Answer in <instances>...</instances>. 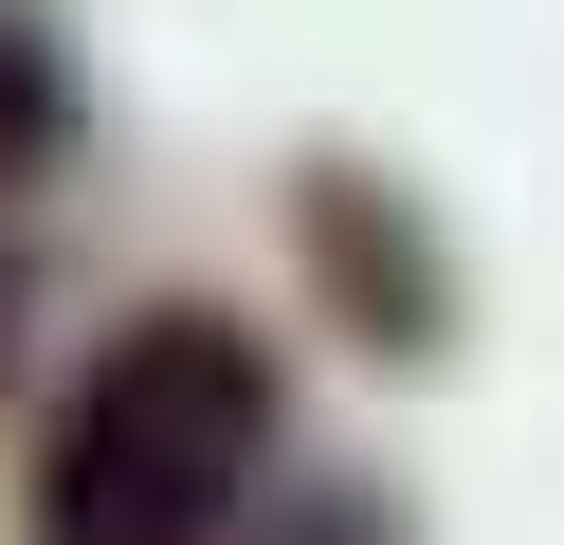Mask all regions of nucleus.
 <instances>
[{
    "mask_svg": "<svg viewBox=\"0 0 564 545\" xmlns=\"http://www.w3.org/2000/svg\"><path fill=\"white\" fill-rule=\"evenodd\" d=\"M273 472V346L237 309H128L37 436V545H219Z\"/></svg>",
    "mask_w": 564,
    "mask_h": 545,
    "instance_id": "nucleus-1",
    "label": "nucleus"
},
{
    "mask_svg": "<svg viewBox=\"0 0 564 545\" xmlns=\"http://www.w3.org/2000/svg\"><path fill=\"white\" fill-rule=\"evenodd\" d=\"M310 273H328V309L365 327L382 363H419L455 327V291H437V237H419L382 182H346V164H310Z\"/></svg>",
    "mask_w": 564,
    "mask_h": 545,
    "instance_id": "nucleus-2",
    "label": "nucleus"
},
{
    "mask_svg": "<svg viewBox=\"0 0 564 545\" xmlns=\"http://www.w3.org/2000/svg\"><path fill=\"white\" fill-rule=\"evenodd\" d=\"M55 128H74V91H55V36L37 19H0V182H37Z\"/></svg>",
    "mask_w": 564,
    "mask_h": 545,
    "instance_id": "nucleus-3",
    "label": "nucleus"
},
{
    "mask_svg": "<svg viewBox=\"0 0 564 545\" xmlns=\"http://www.w3.org/2000/svg\"><path fill=\"white\" fill-rule=\"evenodd\" d=\"M256 545H401V509H382V491H292Z\"/></svg>",
    "mask_w": 564,
    "mask_h": 545,
    "instance_id": "nucleus-4",
    "label": "nucleus"
},
{
    "mask_svg": "<svg viewBox=\"0 0 564 545\" xmlns=\"http://www.w3.org/2000/svg\"><path fill=\"white\" fill-rule=\"evenodd\" d=\"M0 363H19V237H0Z\"/></svg>",
    "mask_w": 564,
    "mask_h": 545,
    "instance_id": "nucleus-5",
    "label": "nucleus"
}]
</instances>
